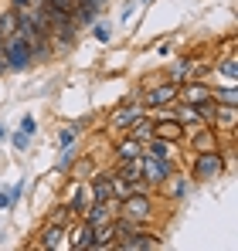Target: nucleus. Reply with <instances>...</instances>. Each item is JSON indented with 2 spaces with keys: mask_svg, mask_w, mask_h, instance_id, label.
I'll return each mask as SVG.
<instances>
[{
  "mask_svg": "<svg viewBox=\"0 0 238 251\" xmlns=\"http://www.w3.org/2000/svg\"><path fill=\"white\" fill-rule=\"evenodd\" d=\"M140 116H147L143 102H126V105H119L116 112L109 116V129H116V132H122V129H129V126L136 123Z\"/></svg>",
  "mask_w": 238,
  "mask_h": 251,
  "instance_id": "8",
  "label": "nucleus"
},
{
  "mask_svg": "<svg viewBox=\"0 0 238 251\" xmlns=\"http://www.w3.org/2000/svg\"><path fill=\"white\" fill-rule=\"evenodd\" d=\"M7 72V61H3V41H0V75Z\"/></svg>",
  "mask_w": 238,
  "mask_h": 251,
  "instance_id": "35",
  "label": "nucleus"
},
{
  "mask_svg": "<svg viewBox=\"0 0 238 251\" xmlns=\"http://www.w3.org/2000/svg\"><path fill=\"white\" fill-rule=\"evenodd\" d=\"M191 150H194V153L218 150V132H214V129H198V132L191 136Z\"/></svg>",
  "mask_w": 238,
  "mask_h": 251,
  "instance_id": "13",
  "label": "nucleus"
},
{
  "mask_svg": "<svg viewBox=\"0 0 238 251\" xmlns=\"http://www.w3.org/2000/svg\"><path fill=\"white\" fill-rule=\"evenodd\" d=\"M129 136H133L136 143H147V139H153V119H147V116H140L136 123L129 126Z\"/></svg>",
  "mask_w": 238,
  "mask_h": 251,
  "instance_id": "17",
  "label": "nucleus"
},
{
  "mask_svg": "<svg viewBox=\"0 0 238 251\" xmlns=\"http://www.w3.org/2000/svg\"><path fill=\"white\" fill-rule=\"evenodd\" d=\"M41 7H44V10H61V14H72V10H75L72 0H41Z\"/></svg>",
  "mask_w": 238,
  "mask_h": 251,
  "instance_id": "27",
  "label": "nucleus"
},
{
  "mask_svg": "<svg viewBox=\"0 0 238 251\" xmlns=\"http://www.w3.org/2000/svg\"><path fill=\"white\" fill-rule=\"evenodd\" d=\"M177 99H180L184 105H194V109H201V116H204V119H211V102H214V95H211V85L187 78V82L177 85Z\"/></svg>",
  "mask_w": 238,
  "mask_h": 251,
  "instance_id": "1",
  "label": "nucleus"
},
{
  "mask_svg": "<svg viewBox=\"0 0 238 251\" xmlns=\"http://www.w3.org/2000/svg\"><path fill=\"white\" fill-rule=\"evenodd\" d=\"M170 102H177V82H163L143 95V109H160V105H170Z\"/></svg>",
  "mask_w": 238,
  "mask_h": 251,
  "instance_id": "9",
  "label": "nucleus"
},
{
  "mask_svg": "<svg viewBox=\"0 0 238 251\" xmlns=\"http://www.w3.org/2000/svg\"><path fill=\"white\" fill-rule=\"evenodd\" d=\"M170 173H174L170 156H153V153H143V156H140V183L160 187V183H163Z\"/></svg>",
  "mask_w": 238,
  "mask_h": 251,
  "instance_id": "3",
  "label": "nucleus"
},
{
  "mask_svg": "<svg viewBox=\"0 0 238 251\" xmlns=\"http://www.w3.org/2000/svg\"><path fill=\"white\" fill-rule=\"evenodd\" d=\"M3 207H10V194H7V190H0V210Z\"/></svg>",
  "mask_w": 238,
  "mask_h": 251,
  "instance_id": "34",
  "label": "nucleus"
},
{
  "mask_svg": "<svg viewBox=\"0 0 238 251\" xmlns=\"http://www.w3.org/2000/svg\"><path fill=\"white\" fill-rule=\"evenodd\" d=\"M163 190H167V197H174V201H180L184 194H187V176H177V173H170L163 183H160Z\"/></svg>",
  "mask_w": 238,
  "mask_h": 251,
  "instance_id": "16",
  "label": "nucleus"
},
{
  "mask_svg": "<svg viewBox=\"0 0 238 251\" xmlns=\"http://www.w3.org/2000/svg\"><path fill=\"white\" fill-rule=\"evenodd\" d=\"M116 176H126V180L140 183V160H119V173Z\"/></svg>",
  "mask_w": 238,
  "mask_h": 251,
  "instance_id": "22",
  "label": "nucleus"
},
{
  "mask_svg": "<svg viewBox=\"0 0 238 251\" xmlns=\"http://www.w3.org/2000/svg\"><path fill=\"white\" fill-rule=\"evenodd\" d=\"M92 34H95V41H109V38H113V27H109V24H95Z\"/></svg>",
  "mask_w": 238,
  "mask_h": 251,
  "instance_id": "29",
  "label": "nucleus"
},
{
  "mask_svg": "<svg viewBox=\"0 0 238 251\" xmlns=\"http://www.w3.org/2000/svg\"><path fill=\"white\" fill-rule=\"evenodd\" d=\"M116 217V210H113V201H92V207H85V221L92 224V227H99V224H109Z\"/></svg>",
  "mask_w": 238,
  "mask_h": 251,
  "instance_id": "10",
  "label": "nucleus"
},
{
  "mask_svg": "<svg viewBox=\"0 0 238 251\" xmlns=\"http://www.w3.org/2000/svg\"><path fill=\"white\" fill-rule=\"evenodd\" d=\"M133 7H136V0H126V3H122V17H129V14H133Z\"/></svg>",
  "mask_w": 238,
  "mask_h": 251,
  "instance_id": "32",
  "label": "nucleus"
},
{
  "mask_svg": "<svg viewBox=\"0 0 238 251\" xmlns=\"http://www.w3.org/2000/svg\"><path fill=\"white\" fill-rule=\"evenodd\" d=\"M113 248H126V251H153V248H160V238L157 234H150V231H129L126 238H119Z\"/></svg>",
  "mask_w": 238,
  "mask_h": 251,
  "instance_id": "7",
  "label": "nucleus"
},
{
  "mask_svg": "<svg viewBox=\"0 0 238 251\" xmlns=\"http://www.w3.org/2000/svg\"><path fill=\"white\" fill-rule=\"evenodd\" d=\"M68 245L75 251H85L89 245H92V224L89 221H82L79 227H72V234H68Z\"/></svg>",
  "mask_w": 238,
  "mask_h": 251,
  "instance_id": "14",
  "label": "nucleus"
},
{
  "mask_svg": "<svg viewBox=\"0 0 238 251\" xmlns=\"http://www.w3.org/2000/svg\"><path fill=\"white\" fill-rule=\"evenodd\" d=\"M225 156L221 150H208V153H194V180H218L225 173Z\"/></svg>",
  "mask_w": 238,
  "mask_h": 251,
  "instance_id": "5",
  "label": "nucleus"
},
{
  "mask_svg": "<svg viewBox=\"0 0 238 251\" xmlns=\"http://www.w3.org/2000/svg\"><path fill=\"white\" fill-rule=\"evenodd\" d=\"M3 61H7V68L10 72H24L31 61H34V54H31V44L24 41V38H7L3 41Z\"/></svg>",
  "mask_w": 238,
  "mask_h": 251,
  "instance_id": "4",
  "label": "nucleus"
},
{
  "mask_svg": "<svg viewBox=\"0 0 238 251\" xmlns=\"http://www.w3.org/2000/svg\"><path fill=\"white\" fill-rule=\"evenodd\" d=\"M116 156H119V160H140V156H143V143H136L133 136L119 139V146H116Z\"/></svg>",
  "mask_w": 238,
  "mask_h": 251,
  "instance_id": "15",
  "label": "nucleus"
},
{
  "mask_svg": "<svg viewBox=\"0 0 238 251\" xmlns=\"http://www.w3.org/2000/svg\"><path fill=\"white\" fill-rule=\"evenodd\" d=\"M10 3H14V7H17V10H28V7H31V3H34V0H10Z\"/></svg>",
  "mask_w": 238,
  "mask_h": 251,
  "instance_id": "33",
  "label": "nucleus"
},
{
  "mask_svg": "<svg viewBox=\"0 0 238 251\" xmlns=\"http://www.w3.org/2000/svg\"><path fill=\"white\" fill-rule=\"evenodd\" d=\"M92 201H113V173H99L89 187Z\"/></svg>",
  "mask_w": 238,
  "mask_h": 251,
  "instance_id": "12",
  "label": "nucleus"
},
{
  "mask_svg": "<svg viewBox=\"0 0 238 251\" xmlns=\"http://www.w3.org/2000/svg\"><path fill=\"white\" fill-rule=\"evenodd\" d=\"M14 146H17V150H28V146H31V136H28V132H14Z\"/></svg>",
  "mask_w": 238,
  "mask_h": 251,
  "instance_id": "30",
  "label": "nucleus"
},
{
  "mask_svg": "<svg viewBox=\"0 0 238 251\" xmlns=\"http://www.w3.org/2000/svg\"><path fill=\"white\" fill-rule=\"evenodd\" d=\"M153 136L167 139V143H184V123L174 112H163V116H157V123H153Z\"/></svg>",
  "mask_w": 238,
  "mask_h": 251,
  "instance_id": "6",
  "label": "nucleus"
},
{
  "mask_svg": "<svg viewBox=\"0 0 238 251\" xmlns=\"http://www.w3.org/2000/svg\"><path fill=\"white\" fill-rule=\"evenodd\" d=\"M3 139H7V129H3V126H0V143H3Z\"/></svg>",
  "mask_w": 238,
  "mask_h": 251,
  "instance_id": "36",
  "label": "nucleus"
},
{
  "mask_svg": "<svg viewBox=\"0 0 238 251\" xmlns=\"http://www.w3.org/2000/svg\"><path fill=\"white\" fill-rule=\"evenodd\" d=\"M89 201H92L89 187H79V194L72 197V204H68V210H72V214H85V207H89Z\"/></svg>",
  "mask_w": 238,
  "mask_h": 251,
  "instance_id": "23",
  "label": "nucleus"
},
{
  "mask_svg": "<svg viewBox=\"0 0 238 251\" xmlns=\"http://www.w3.org/2000/svg\"><path fill=\"white\" fill-rule=\"evenodd\" d=\"M211 95H214V102H221V105H238V88H235V82H228L225 88H211Z\"/></svg>",
  "mask_w": 238,
  "mask_h": 251,
  "instance_id": "19",
  "label": "nucleus"
},
{
  "mask_svg": "<svg viewBox=\"0 0 238 251\" xmlns=\"http://www.w3.org/2000/svg\"><path fill=\"white\" fill-rule=\"evenodd\" d=\"M79 129H82V126H65V129H61V136H58V143H61V146H72V143H75V136H79Z\"/></svg>",
  "mask_w": 238,
  "mask_h": 251,
  "instance_id": "28",
  "label": "nucleus"
},
{
  "mask_svg": "<svg viewBox=\"0 0 238 251\" xmlns=\"http://www.w3.org/2000/svg\"><path fill=\"white\" fill-rule=\"evenodd\" d=\"M119 217H126L133 227H140V224H147L150 217H153V201L147 197V194H140V190H133L126 201H119Z\"/></svg>",
  "mask_w": 238,
  "mask_h": 251,
  "instance_id": "2",
  "label": "nucleus"
},
{
  "mask_svg": "<svg viewBox=\"0 0 238 251\" xmlns=\"http://www.w3.org/2000/svg\"><path fill=\"white\" fill-rule=\"evenodd\" d=\"M191 72H194V65H191V61H177V65H174V72H170V78H174V82H187V78H191Z\"/></svg>",
  "mask_w": 238,
  "mask_h": 251,
  "instance_id": "26",
  "label": "nucleus"
},
{
  "mask_svg": "<svg viewBox=\"0 0 238 251\" xmlns=\"http://www.w3.org/2000/svg\"><path fill=\"white\" fill-rule=\"evenodd\" d=\"M218 72H221L228 82H235V78H238V61H235V54H228V58L218 65Z\"/></svg>",
  "mask_w": 238,
  "mask_h": 251,
  "instance_id": "25",
  "label": "nucleus"
},
{
  "mask_svg": "<svg viewBox=\"0 0 238 251\" xmlns=\"http://www.w3.org/2000/svg\"><path fill=\"white\" fill-rule=\"evenodd\" d=\"M17 17H21V10H17V7H10V10L0 17V41H7V38H14V34H17Z\"/></svg>",
  "mask_w": 238,
  "mask_h": 251,
  "instance_id": "18",
  "label": "nucleus"
},
{
  "mask_svg": "<svg viewBox=\"0 0 238 251\" xmlns=\"http://www.w3.org/2000/svg\"><path fill=\"white\" fill-rule=\"evenodd\" d=\"M177 119H180V123L198 126L201 119H204V116H201V109H194V105H184V102H180V112H177Z\"/></svg>",
  "mask_w": 238,
  "mask_h": 251,
  "instance_id": "24",
  "label": "nucleus"
},
{
  "mask_svg": "<svg viewBox=\"0 0 238 251\" xmlns=\"http://www.w3.org/2000/svg\"><path fill=\"white\" fill-rule=\"evenodd\" d=\"M211 123L221 126L225 132H232L235 123H238V105H221V102H218V105L211 109Z\"/></svg>",
  "mask_w": 238,
  "mask_h": 251,
  "instance_id": "11",
  "label": "nucleus"
},
{
  "mask_svg": "<svg viewBox=\"0 0 238 251\" xmlns=\"http://www.w3.org/2000/svg\"><path fill=\"white\" fill-rule=\"evenodd\" d=\"M143 3H150V0H143Z\"/></svg>",
  "mask_w": 238,
  "mask_h": 251,
  "instance_id": "37",
  "label": "nucleus"
},
{
  "mask_svg": "<svg viewBox=\"0 0 238 251\" xmlns=\"http://www.w3.org/2000/svg\"><path fill=\"white\" fill-rule=\"evenodd\" d=\"M133 190H136L133 180H126V176H113V201H126Z\"/></svg>",
  "mask_w": 238,
  "mask_h": 251,
  "instance_id": "20",
  "label": "nucleus"
},
{
  "mask_svg": "<svg viewBox=\"0 0 238 251\" xmlns=\"http://www.w3.org/2000/svg\"><path fill=\"white\" fill-rule=\"evenodd\" d=\"M34 116H24V119H21V132H28V136H34Z\"/></svg>",
  "mask_w": 238,
  "mask_h": 251,
  "instance_id": "31",
  "label": "nucleus"
},
{
  "mask_svg": "<svg viewBox=\"0 0 238 251\" xmlns=\"http://www.w3.org/2000/svg\"><path fill=\"white\" fill-rule=\"evenodd\" d=\"M61 238H65L61 224H51V227L41 234V248H58V245H61Z\"/></svg>",
  "mask_w": 238,
  "mask_h": 251,
  "instance_id": "21",
  "label": "nucleus"
}]
</instances>
